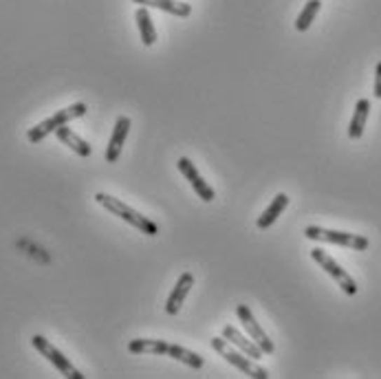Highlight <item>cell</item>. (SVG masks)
I'll list each match as a JSON object with an SVG mask.
<instances>
[{"mask_svg": "<svg viewBox=\"0 0 381 379\" xmlns=\"http://www.w3.org/2000/svg\"><path fill=\"white\" fill-rule=\"evenodd\" d=\"M179 170H181V174L186 177L188 181H190V186H192V190L201 196V199L205 201V203H212L216 199V192H214V188H212L207 181L199 174V170H196V165L188 159V157H181L179 159Z\"/></svg>", "mask_w": 381, "mask_h": 379, "instance_id": "ba28073f", "label": "cell"}, {"mask_svg": "<svg viewBox=\"0 0 381 379\" xmlns=\"http://www.w3.org/2000/svg\"><path fill=\"white\" fill-rule=\"evenodd\" d=\"M223 338L230 342V344H234L240 353H245L247 357H251V359H261L265 353L261 351V346H258L251 338H247V336H242V333L236 329V326H232V324H227L225 329H223Z\"/></svg>", "mask_w": 381, "mask_h": 379, "instance_id": "8fae6325", "label": "cell"}, {"mask_svg": "<svg viewBox=\"0 0 381 379\" xmlns=\"http://www.w3.org/2000/svg\"><path fill=\"white\" fill-rule=\"evenodd\" d=\"M212 348H214L219 355H223L240 373H245V375H249L254 379H267L269 377V373L265 368L256 366V364L251 361V357H247L245 353H240V351H234L225 338H212Z\"/></svg>", "mask_w": 381, "mask_h": 379, "instance_id": "277c9868", "label": "cell"}, {"mask_svg": "<svg viewBox=\"0 0 381 379\" xmlns=\"http://www.w3.org/2000/svg\"><path fill=\"white\" fill-rule=\"evenodd\" d=\"M55 137H57L60 142H62L64 146H69L75 155H80V157H84V159L93 155V148H90V146L80 137L78 132L71 130L67 124H64V126H60V128H55Z\"/></svg>", "mask_w": 381, "mask_h": 379, "instance_id": "7c38bea8", "label": "cell"}, {"mask_svg": "<svg viewBox=\"0 0 381 379\" xmlns=\"http://www.w3.org/2000/svg\"><path fill=\"white\" fill-rule=\"evenodd\" d=\"M32 344H34V348H36V351L42 355V357H47L51 364H53V366L60 371V373H62L64 377H71V379H84V375L78 371V368H75L73 366V364L62 355V353H60L57 351V348L47 340V338H42V336H34L32 338Z\"/></svg>", "mask_w": 381, "mask_h": 379, "instance_id": "8992f818", "label": "cell"}, {"mask_svg": "<svg viewBox=\"0 0 381 379\" xmlns=\"http://www.w3.org/2000/svg\"><path fill=\"white\" fill-rule=\"evenodd\" d=\"M86 111H88V109H86V104H84V102H78V104H73V106H67V109H62V111H57V113L51 115L49 119L40 121L38 126L29 128V132H27L29 144H40L44 137H49L51 132H55V128L69 124V121H73V119L84 117Z\"/></svg>", "mask_w": 381, "mask_h": 379, "instance_id": "7a4b0ae2", "label": "cell"}, {"mask_svg": "<svg viewBox=\"0 0 381 379\" xmlns=\"http://www.w3.org/2000/svg\"><path fill=\"white\" fill-rule=\"evenodd\" d=\"M167 342L163 340H130L128 342V351L134 355H141V353H152V355H167Z\"/></svg>", "mask_w": 381, "mask_h": 379, "instance_id": "2e32d148", "label": "cell"}, {"mask_svg": "<svg viewBox=\"0 0 381 379\" xmlns=\"http://www.w3.org/2000/svg\"><path fill=\"white\" fill-rule=\"evenodd\" d=\"M304 236L309 240H319V242H328V245H338V247H348L355 251L368 249L370 240L361 236V234H350V232H338V230H324V227L309 225L304 230Z\"/></svg>", "mask_w": 381, "mask_h": 379, "instance_id": "3957f363", "label": "cell"}, {"mask_svg": "<svg viewBox=\"0 0 381 379\" xmlns=\"http://www.w3.org/2000/svg\"><path fill=\"white\" fill-rule=\"evenodd\" d=\"M311 259H313L319 267H322L335 282L340 284V289H342L346 296H355V294L359 291V287H357V282L353 280V276H350L346 269H342L338 263H335V259H333V256H331L328 251L315 247V249H311Z\"/></svg>", "mask_w": 381, "mask_h": 379, "instance_id": "5b68a950", "label": "cell"}, {"mask_svg": "<svg viewBox=\"0 0 381 379\" xmlns=\"http://www.w3.org/2000/svg\"><path fill=\"white\" fill-rule=\"evenodd\" d=\"M368 115H370V102L366 99V97L357 99L353 119H350V124H348V137L350 139H361L363 128H366V121H368Z\"/></svg>", "mask_w": 381, "mask_h": 379, "instance_id": "9a60e30c", "label": "cell"}, {"mask_svg": "<svg viewBox=\"0 0 381 379\" xmlns=\"http://www.w3.org/2000/svg\"><path fill=\"white\" fill-rule=\"evenodd\" d=\"M130 126H132L130 117H119L115 121V128H113V135H111L109 148H106V161H109V163H117V159L121 155V148H124V142H126L128 132H130Z\"/></svg>", "mask_w": 381, "mask_h": 379, "instance_id": "30bf717a", "label": "cell"}, {"mask_svg": "<svg viewBox=\"0 0 381 379\" xmlns=\"http://www.w3.org/2000/svg\"><path fill=\"white\" fill-rule=\"evenodd\" d=\"M286 205H289V196H286L284 192L276 194V199H273V201L269 203V207L263 212L261 216H258V221H256L258 230H269V227L282 216V212L286 209Z\"/></svg>", "mask_w": 381, "mask_h": 379, "instance_id": "4fadbf2b", "label": "cell"}, {"mask_svg": "<svg viewBox=\"0 0 381 379\" xmlns=\"http://www.w3.org/2000/svg\"><path fill=\"white\" fill-rule=\"evenodd\" d=\"M375 97L381 99V62L375 69Z\"/></svg>", "mask_w": 381, "mask_h": 379, "instance_id": "ffe728a7", "label": "cell"}, {"mask_svg": "<svg viewBox=\"0 0 381 379\" xmlns=\"http://www.w3.org/2000/svg\"><path fill=\"white\" fill-rule=\"evenodd\" d=\"M236 315H238V320H240V324H242V329H245L247 333H249V338L261 346V351L265 353V355H273L276 353V344H273L271 340H269V336L263 331V326L256 322V317H254V313H251V309L247 307V305H238L236 307Z\"/></svg>", "mask_w": 381, "mask_h": 379, "instance_id": "52a82bcc", "label": "cell"}, {"mask_svg": "<svg viewBox=\"0 0 381 379\" xmlns=\"http://www.w3.org/2000/svg\"><path fill=\"white\" fill-rule=\"evenodd\" d=\"M134 20L137 27H139V34H141V42L146 47H152L157 42V32H155V25H152V18L148 13V7H139L134 13Z\"/></svg>", "mask_w": 381, "mask_h": 379, "instance_id": "e0dca14e", "label": "cell"}, {"mask_svg": "<svg viewBox=\"0 0 381 379\" xmlns=\"http://www.w3.org/2000/svg\"><path fill=\"white\" fill-rule=\"evenodd\" d=\"M95 201H97L104 209H109L111 214H115V216H119L121 221H126L128 225L137 227V230H139L141 234H146V236H157V234H159L157 223H152L148 216L139 214V212L132 209L128 203H124L121 199H115V196L106 194V192H97V194H95Z\"/></svg>", "mask_w": 381, "mask_h": 379, "instance_id": "6da1fadb", "label": "cell"}, {"mask_svg": "<svg viewBox=\"0 0 381 379\" xmlns=\"http://www.w3.org/2000/svg\"><path fill=\"white\" fill-rule=\"evenodd\" d=\"M167 355L179 359L181 364H188L190 368L194 371H199L205 366V359L199 355V353H194V351H188V348H183V346H176V344H170L167 346Z\"/></svg>", "mask_w": 381, "mask_h": 379, "instance_id": "ac0fdd59", "label": "cell"}, {"mask_svg": "<svg viewBox=\"0 0 381 379\" xmlns=\"http://www.w3.org/2000/svg\"><path fill=\"white\" fill-rule=\"evenodd\" d=\"M319 7H322V3H319V0H309V3L304 5V9L300 11V16H298V20H296V29H298L300 34L309 32V27L313 25V20H315V16H317Z\"/></svg>", "mask_w": 381, "mask_h": 379, "instance_id": "d6986e66", "label": "cell"}, {"mask_svg": "<svg viewBox=\"0 0 381 379\" xmlns=\"http://www.w3.org/2000/svg\"><path fill=\"white\" fill-rule=\"evenodd\" d=\"M192 287H194V276L190 274V271H183V274L179 276V280H176V284H174L170 298H167V302H165V313L167 315H176L181 311L183 302H186Z\"/></svg>", "mask_w": 381, "mask_h": 379, "instance_id": "9c48e42d", "label": "cell"}, {"mask_svg": "<svg viewBox=\"0 0 381 379\" xmlns=\"http://www.w3.org/2000/svg\"><path fill=\"white\" fill-rule=\"evenodd\" d=\"M134 5H141V7H155L161 11L172 13V16L179 18H188L192 13V5L188 3H181V0H132Z\"/></svg>", "mask_w": 381, "mask_h": 379, "instance_id": "5bb4252c", "label": "cell"}]
</instances>
